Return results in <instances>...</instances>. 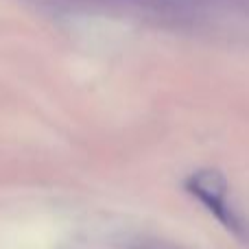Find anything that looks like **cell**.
Returning a JSON list of instances; mask_svg holds the SVG:
<instances>
[{"label":"cell","instance_id":"6da1fadb","mask_svg":"<svg viewBox=\"0 0 249 249\" xmlns=\"http://www.w3.org/2000/svg\"><path fill=\"white\" fill-rule=\"evenodd\" d=\"M186 188L195 195L197 199H201V203L206 208H210L216 214V219L225 225L228 230H232L234 234L243 236L245 228H243L241 219L232 212V208H228V181L219 171H199L195 175H190L186 179Z\"/></svg>","mask_w":249,"mask_h":249}]
</instances>
